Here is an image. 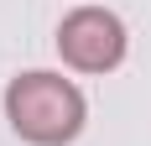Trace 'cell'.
<instances>
[{"label":"cell","mask_w":151,"mask_h":146,"mask_svg":"<svg viewBox=\"0 0 151 146\" xmlns=\"http://www.w3.org/2000/svg\"><path fill=\"white\" fill-rule=\"evenodd\" d=\"M5 120L31 146H68L83 131L89 104H83V94H78L73 78L31 68V73H16L11 84H5Z\"/></svg>","instance_id":"6da1fadb"},{"label":"cell","mask_w":151,"mask_h":146,"mask_svg":"<svg viewBox=\"0 0 151 146\" xmlns=\"http://www.w3.org/2000/svg\"><path fill=\"white\" fill-rule=\"evenodd\" d=\"M58 52L78 73H109L125 63V21L104 5H78L58 26Z\"/></svg>","instance_id":"7a4b0ae2"}]
</instances>
